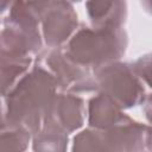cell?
Listing matches in <instances>:
<instances>
[{"instance_id":"6da1fadb","label":"cell","mask_w":152,"mask_h":152,"mask_svg":"<svg viewBox=\"0 0 152 152\" xmlns=\"http://www.w3.org/2000/svg\"><path fill=\"white\" fill-rule=\"evenodd\" d=\"M57 87V80L48 69L34 66L4 95L2 127L20 126L33 134L38 133L45 122Z\"/></svg>"},{"instance_id":"7a4b0ae2","label":"cell","mask_w":152,"mask_h":152,"mask_svg":"<svg viewBox=\"0 0 152 152\" xmlns=\"http://www.w3.org/2000/svg\"><path fill=\"white\" fill-rule=\"evenodd\" d=\"M126 44V33L121 27L83 26L74 33L63 51L75 63L95 71L119 59L125 53Z\"/></svg>"},{"instance_id":"3957f363","label":"cell","mask_w":152,"mask_h":152,"mask_svg":"<svg viewBox=\"0 0 152 152\" xmlns=\"http://www.w3.org/2000/svg\"><path fill=\"white\" fill-rule=\"evenodd\" d=\"M94 74L99 88L120 108H129L144 102V87L132 65L113 62L99 68Z\"/></svg>"},{"instance_id":"277c9868","label":"cell","mask_w":152,"mask_h":152,"mask_svg":"<svg viewBox=\"0 0 152 152\" xmlns=\"http://www.w3.org/2000/svg\"><path fill=\"white\" fill-rule=\"evenodd\" d=\"M31 5L39 17L44 39L50 48L65 43L77 28V14L70 2L38 1Z\"/></svg>"},{"instance_id":"5b68a950","label":"cell","mask_w":152,"mask_h":152,"mask_svg":"<svg viewBox=\"0 0 152 152\" xmlns=\"http://www.w3.org/2000/svg\"><path fill=\"white\" fill-rule=\"evenodd\" d=\"M48 70L55 76L58 86L69 91H90L99 88L89 69L71 61L63 49L49 52L44 58Z\"/></svg>"},{"instance_id":"8992f818","label":"cell","mask_w":152,"mask_h":152,"mask_svg":"<svg viewBox=\"0 0 152 152\" xmlns=\"http://www.w3.org/2000/svg\"><path fill=\"white\" fill-rule=\"evenodd\" d=\"M109 152H144L147 142L148 126L133 121L125 115L113 127L100 131Z\"/></svg>"},{"instance_id":"52a82bcc","label":"cell","mask_w":152,"mask_h":152,"mask_svg":"<svg viewBox=\"0 0 152 152\" xmlns=\"http://www.w3.org/2000/svg\"><path fill=\"white\" fill-rule=\"evenodd\" d=\"M84 119V107L81 97L72 94H56L44 124L70 133L80 128Z\"/></svg>"},{"instance_id":"ba28073f","label":"cell","mask_w":152,"mask_h":152,"mask_svg":"<svg viewBox=\"0 0 152 152\" xmlns=\"http://www.w3.org/2000/svg\"><path fill=\"white\" fill-rule=\"evenodd\" d=\"M119 104L107 94L101 93L94 96L89 102V125L96 131H106L122 120Z\"/></svg>"},{"instance_id":"9c48e42d","label":"cell","mask_w":152,"mask_h":152,"mask_svg":"<svg viewBox=\"0 0 152 152\" xmlns=\"http://www.w3.org/2000/svg\"><path fill=\"white\" fill-rule=\"evenodd\" d=\"M88 17L94 27H121L126 18L125 1H88Z\"/></svg>"},{"instance_id":"30bf717a","label":"cell","mask_w":152,"mask_h":152,"mask_svg":"<svg viewBox=\"0 0 152 152\" xmlns=\"http://www.w3.org/2000/svg\"><path fill=\"white\" fill-rule=\"evenodd\" d=\"M66 146L68 133L50 124H44L42 129L34 134V152H65Z\"/></svg>"},{"instance_id":"8fae6325","label":"cell","mask_w":152,"mask_h":152,"mask_svg":"<svg viewBox=\"0 0 152 152\" xmlns=\"http://www.w3.org/2000/svg\"><path fill=\"white\" fill-rule=\"evenodd\" d=\"M30 131L20 126H5L1 133V152H24L30 140Z\"/></svg>"},{"instance_id":"7c38bea8","label":"cell","mask_w":152,"mask_h":152,"mask_svg":"<svg viewBox=\"0 0 152 152\" xmlns=\"http://www.w3.org/2000/svg\"><path fill=\"white\" fill-rule=\"evenodd\" d=\"M72 152H109L100 131L87 129L74 139Z\"/></svg>"},{"instance_id":"4fadbf2b","label":"cell","mask_w":152,"mask_h":152,"mask_svg":"<svg viewBox=\"0 0 152 152\" xmlns=\"http://www.w3.org/2000/svg\"><path fill=\"white\" fill-rule=\"evenodd\" d=\"M135 74L152 88V53L140 57L132 64Z\"/></svg>"},{"instance_id":"5bb4252c","label":"cell","mask_w":152,"mask_h":152,"mask_svg":"<svg viewBox=\"0 0 152 152\" xmlns=\"http://www.w3.org/2000/svg\"><path fill=\"white\" fill-rule=\"evenodd\" d=\"M144 112L146 115L147 121L151 124V126L148 127V134H147V142H146V147L152 151V94L148 95L145 100V106H144Z\"/></svg>"},{"instance_id":"9a60e30c","label":"cell","mask_w":152,"mask_h":152,"mask_svg":"<svg viewBox=\"0 0 152 152\" xmlns=\"http://www.w3.org/2000/svg\"><path fill=\"white\" fill-rule=\"evenodd\" d=\"M141 5H142L150 13H152V1H142Z\"/></svg>"}]
</instances>
